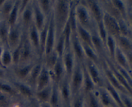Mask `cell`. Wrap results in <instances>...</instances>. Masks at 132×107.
Masks as SVG:
<instances>
[{
  "label": "cell",
  "instance_id": "obj_1",
  "mask_svg": "<svg viewBox=\"0 0 132 107\" xmlns=\"http://www.w3.org/2000/svg\"><path fill=\"white\" fill-rule=\"evenodd\" d=\"M67 0H59L55 3L53 15L55 22L56 32H62L68 20L72 3Z\"/></svg>",
  "mask_w": 132,
  "mask_h": 107
},
{
  "label": "cell",
  "instance_id": "obj_2",
  "mask_svg": "<svg viewBox=\"0 0 132 107\" xmlns=\"http://www.w3.org/2000/svg\"><path fill=\"white\" fill-rule=\"evenodd\" d=\"M83 79V67L82 65H81V63L76 61L74 68L69 79L72 97L82 92Z\"/></svg>",
  "mask_w": 132,
  "mask_h": 107
},
{
  "label": "cell",
  "instance_id": "obj_3",
  "mask_svg": "<svg viewBox=\"0 0 132 107\" xmlns=\"http://www.w3.org/2000/svg\"><path fill=\"white\" fill-rule=\"evenodd\" d=\"M75 14L77 23L88 30L91 28L92 17L86 4L78 3L75 5Z\"/></svg>",
  "mask_w": 132,
  "mask_h": 107
},
{
  "label": "cell",
  "instance_id": "obj_4",
  "mask_svg": "<svg viewBox=\"0 0 132 107\" xmlns=\"http://www.w3.org/2000/svg\"><path fill=\"white\" fill-rule=\"evenodd\" d=\"M56 28L55 26V22L54 19L53 13L50 14V18L49 19L48 29L47 37H46V45H45V55L46 57L48 56L54 51L55 48V43H56Z\"/></svg>",
  "mask_w": 132,
  "mask_h": 107
},
{
  "label": "cell",
  "instance_id": "obj_5",
  "mask_svg": "<svg viewBox=\"0 0 132 107\" xmlns=\"http://www.w3.org/2000/svg\"><path fill=\"white\" fill-rule=\"evenodd\" d=\"M103 22L108 35H110L115 38L121 36L118 21L107 12H104Z\"/></svg>",
  "mask_w": 132,
  "mask_h": 107
},
{
  "label": "cell",
  "instance_id": "obj_6",
  "mask_svg": "<svg viewBox=\"0 0 132 107\" xmlns=\"http://www.w3.org/2000/svg\"><path fill=\"white\" fill-rule=\"evenodd\" d=\"M63 79L64 81H61L59 83L60 86H59L61 98L63 102V106L70 107L72 95L70 86V80L67 77H64Z\"/></svg>",
  "mask_w": 132,
  "mask_h": 107
},
{
  "label": "cell",
  "instance_id": "obj_7",
  "mask_svg": "<svg viewBox=\"0 0 132 107\" xmlns=\"http://www.w3.org/2000/svg\"><path fill=\"white\" fill-rule=\"evenodd\" d=\"M23 38L21 37V32L19 24H15L14 27L9 28V35H8V46L9 48L13 49L17 47L20 44Z\"/></svg>",
  "mask_w": 132,
  "mask_h": 107
},
{
  "label": "cell",
  "instance_id": "obj_8",
  "mask_svg": "<svg viewBox=\"0 0 132 107\" xmlns=\"http://www.w3.org/2000/svg\"><path fill=\"white\" fill-rule=\"evenodd\" d=\"M72 49V52L74 55L76 60L77 62L81 63V61H83L85 58V52H84L81 40L77 36V34L74 33L72 34L71 39V50Z\"/></svg>",
  "mask_w": 132,
  "mask_h": 107
},
{
  "label": "cell",
  "instance_id": "obj_9",
  "mask_svg": "<svg viewBox=\"0 0 132 107\" xmlns=\"http://www.w3.org/2000/svg\"><path fill=\"white\" fill-rule=\"evenodd\" d=\"M52 75L49 70L45 66H43L41 72L36 83V92L40 91L50 86Z\"/></svg>",
  "mask_w": 132,
  "mask_h": 107
},
{
  "label": "cell",
  "instance_id": "obj_10",
  "mask_svg": "<svg viewBox=\"0 0 132 107\" xmlns=\"http://www.w3.org/2000/svg\"><path fill=\"white\" fill-rule=\"evenodd\" d=\"M75 59H76V58H75L74 55H73L72 51H71V50L66 51L63 55V57H62L64 72L67 74L66 77L68 79H70V78L71 75H72L73 68H74L75 64H76Z\"/></svg>",
  "mask_w": 132,
  "mask_h": 107
},
{
  "label": "cell",
  "instance_id": "obj_11",
  "mask_svg": "<svg viewBox=\"0 0 132 107\" xmlns=\"http://www.w3.org/2000/svg\"><path fill=\"white\" fill-rule=\"evenodd\" d=\"M34 3H32L33 9L34 18L33 23L39 31H41L45 27V15L43 14L39 6L37 1H34Z\"/></svg>",
  "mask_w": 132,
  "mask_h": 107
},
{
  "label": "cell",
  "instance_id": "obj_12",
  "mask_svg": "<svg viewBox=\"0 0 132 107\" xmlns=\"http://www.w3.org/2000/svg\"><path fill=\"white\" fill-rule=\"evenodd\" d=\"M85 2L86 3V4L88 8L92 17L93 19H95L96 23L103 21L104 12H103L101 6L98 3V1L89 0V1H86Z\"/></svg>",
  "mask_w": 132,
  "mask_h": 107
},
{
  "label": "cell",
  "instance_id": "obj_13",
  "mask_svg": "<svg viewBox=\"0 0 132 107\" xmlns=\"http://www.w3.org/2000/svg\"><path fill=\"white\" fill-rule=\"evenodd\" d=\"M32 45L28 37L25 38V39H23L19 64H23L29 61L32 56Z\"/></svg>",
  "mask_w": 132,
  "mask_h": 107
},
{
  "label": "cell",
  "instance_id": "obj_14",
  "mask_svg": "<svg viewBox=\"0 0 132 107\" xmlns=\"http://www.w3.org/2000/svg\"><path fill=\"white\" fill-rule=\"evenodd\" d=\"M29 31V39L32 46H33L37 53L40 54V37H39V31L37 29L34 23L30 26L28 28Z\"/></svg>",
  "mask_w": 132,
  "mask_h": 107
},
{
  "label": "cell",
  "instance_id": "obj_15",
  "mask_svg": "<svg viewBox=\"0 0 132 107\" xmlns=\"http://www.w3.org/2000/svg\"><path fill=\"white\" fill-rule=\"evenodd\" d=\"M104 72H105L106 76L107 77V81L109 82V83L114 88H116L119 92L121 93V94H126V95H130L128 94V92L124 88L123 86L119 83L118 80H117V78L115 77L114 74H113V72H112V70L110 69L109 67H108V68H107V67H104Z\"/></svg>",
  "mask_w": 132,
  "mask_h": 107
},
{
  "label": "cell",
  "instance_id": "obj_16",
  "mask_svg": "<svg viewBox=\"0 0 132 107\" xmlns=\"http://www.w3.org/2000/svg\"><path fill=\"white\" fill-rule=\"evenodd\" d=\"M85 66L95 85H99L101 83V77L99 69L96 67L95 63L88 60L86 65Z\"/></svg>",
  "mask_w": 132,
  "mask_h": 107
},
{
  "label": "cell",
  "instance_id": "obj_17",
  "mask_svg": "<svg viewBox=\"0 0 132 107\" xmlns=\"http://www.w3.org/2000/svg\"><path fill=\"white\" fill-rule=\"evenodd\" d=\"M52 77L54 78L55 83L59 84L60 81H62V79L64 78L63 75L65 72H64V66H63L62 58H58L57 61L55 64H54V67L52 69Z\"/></svg>",
  "mask_w": 132,
  "mask_h": 107
},
{
  "label": "cell",
  "instance_id": "obj_18",
  "mask_svg": "<svg viewBox=\"0 0 132 107\" xmlns=\"http://www.w3.org/2000/svg\"><path fill=\"white\" fill-rule=\"evenodd\" d=\"M108 67L110 68V69L112 70V72H113V73L114 74L115 77L117 78V79L118 80V81L119 82V83L123 86L124 88L128 92L129 95L132 97V88L130 86V85H129L128 83L126 81V80L124 78L123 76L120 73V72L117 70V69L116 68V66L113 65L112 63L110 62H108Z\"/></svg>",
  "mask_w": 132,
  "mask_h": 107
},
{
  "label": "cell",
  "instance_id": "obj_19",
  "mask_svg": "<svg viewBox=\"0 0 132 107\" xmlns=\"http://www.w3.org/2000/svg\"><path fill=\"white\" fill-rule=\"evenodd\" d=\"M97 95L101 107H118L105 88L101 89Z\"/></svg>",
  "mask_w": 132,
  "mask_h": 107
},
{
  "label": "cell",
  "instance_id": "obj_20",
  "mask_svg": "<svg viewBox=\"0 0 132 107\" xmlns=\"http://www.w3.org/2000/svg\"><path fill=\"white\" fill-rule=\"evenodd\" d=\"M34 65L35 64L31 63L26 64L25 65H24V64H22L20 66L18 65V67L14 70L15 76L21 80H24L25 79L28 78L31 71H32Z\"/></svg>",
  "mask_w": 132,
  "mask_h": 107
},
{
  "label": "cell",
  "instance_id": "obj_21",
  "mask_svg": "<svg viewBox=\"0 0 132 107\" xmlns=\"http://www.w3.org/2000/svg\"><path fill=\"white\" fill-rule=\"evenodd\" d=\"M76 34L81 40L82 43L88 45L94 48L92 43V36L91 33L88 30L82 27L79 24L77 23V28H76Z\"/></svg>",
  "mask_w": 132,
  "mask_h": 107
},
{
  "label": "cell",
  "instance_id": "obj_22",
  "mask_svg": "<svg viewBox=\"0 0 132 107\" xmlns=\"http://www.w3.org/2000/svg\"><path fill=\"white\" fill-rule=\"evenodd\" d=\"M21 14L22 16L23 24L25 28H28L33 23L34 13L33 9H32V4L28 3L27 7L24 9V10Z\"/></svg>",
  "mask_w": 132,
  "mask_h": 107
},
{
  "label": "cell",
  "instance_id": "obj_23",
  "mask_svg": "<svg viewBox=\"0 0 132 107\" xmlns=\"http://www.w3.org/2000/svg\"><path fill=\"white\" fill-rule=\"evenodd\" d=\"M52 86H48L45 88L38 92H35L34 97L38 103H46L50 101L52 94Z\"/></svg>",
  "mask_w": 132,
  "mask_h": 107
},
{
  "label": "cell",
  "instance_id": "obj_24",
  "mask_svg": "<svg viewBox=\"0 0 132 107\" xmlns=\"http://www.w3.org/2000/svg\"><path fill=\"white\" fill-rule=\"evenodd\" d=\"M14 86L18 93H20L23 96L28 99H32L34 97L35 93L33 92L30 86L21 82L14 83Z\"/></svg>",
  "mask_w": 132,
  "mask_h": 107
},
{
  "label": "cell",
  "instance_id": "obj_25",
  "mask_svg": "<svg viewBox=\"0 0 132 107\" xmlns=\"http://www.w3.org/2000/svg\"><path fill=\"white\" fill-rule=\"evenodd\" d=\"M114 60L117 62V65L119 66L121 68L128 71L130 70V66L128 63L127 58L125 53L117 46L116 49Z\"/></svg>",
  "mask_w": 132,
  "mask_h": 107
},
{
  "label": "cell",
  "instance_id": "obj_26",
  "mask_svg": "<svg viewBox=\"0 0 132 107\" xmlns=\"http://www.w3.org/2000/svg\"><path fill=\"white\" fill-rule=\"evenodd\" d=\"M118 46L125 54L132 52V42L127 36H119L117 37Z\"/></svg>",
  "mask_w": 132,
  "mask_h": 107
},
{
  "label": "cell",
  "instance_id": "obj_27",
  "mask_svg": "<svg viewBox=\"0 0 132 107\" xmlns=\"http://www.w3.org/2000/svg\"><path fill=\"white\" fill-rule=\"evenodd\" d=\"M84 72L83 85H82V92L85 94L94 91L95 88V84L93 82L92 79L90 77V75L88 73L85 65H82Z\"/></svg>",
  "mask_w": 132,
  "mask_h": 107
},
{
  "label": "cell",
  "instance_id": "obj_28",
  "mask_svg": "<svg viewBox=\"0 0 132 107\" xmlns=\"http://www.w3.org/2000/svg\"><path fill=\"white\" fill-rule=\"evenodd\" d=\"M105 89L107 90L108 94H110V95L111 97L112 98V99H113V101L115 102V103H116V105H117V106L124 107L123 104H122V101H121L120 92H119L116 88H114L109 83V82H108L107 80L106 81Z\"/></svg>",
  "mask_w": 132,
  "mask_h": 107
},
{
  "label": "cell",
  "instance_id": "obj_29",
  "mask_svg": "<svg viewBox=\"0 0 132 107\" xmlns=\"http://www.w3.org/2000/svg\"><path fill=\"white\" fill-rule=\"evenodd\" d=\"M21 1H15L14 3V6L12 9L11 12L10 13L9 18L7 19L8 24L9 27H14L15 25L18 21V15L19 14V6H20Z\"/></svg>",
  "mask_w": 132,
  "mask_h": 107
},
{
  "label": "cell",
  "instance_id": "obj_30",
  "mask_svg": "<svg viewBox=\"0 0 132 107\" xmlns=\"http://www.w3.org/2000/svg\"><path fill=\"white\" fill-rule=\"evenodd\" d=\"M85 103L87 107H101L98 95L94 91L85 94Z\"/></svg>",
  "mask_w": 132,
  "mask_h": 107
},
{
  "label": "cell",
  "instance_id": "obj_31",
  "mask_svg": "<svg viewBox=\"0 0 132 107\" xmlns=\"http://www.w3.org/2000/svg\"><path fill=\"white\" fill-rule=\"evenodd\" d=\"M92 36V43L94 47V49L96 52L97 54H101L103 51V48L104 47V45L103 41L99 37L97 32H94L91 34Z\"/></svg>",
  "mask_w": 132,
  "mask_h": 107
},
{
  "label": "cell",
  "instance_id": "obj_32",
  "mask_svg": "<svg viewBox=\"0 0 132 107\" xmlns=\"http://www.w3.org/2000/svg\"><path fill=\"white\" fill-rule=\"evenodd\" d=\"M9 27L6 20L3 19L0 21V40L1 43H3L8 46V35L9 32Z\"/></svg>",
  "mask_w": 132,
  "mask_h": 107
},
{
  "label": "cell",
  "instance_id": "obj_33",
  "mask_svg": "<svg viewBox=\"0 0 132 107\" xmlns=\"http://www.w3.org/2000/svg\"><path fill=\"white\" fill-rule=\"evenodd\" d=\"M55 49L54 51L57 53L59 57L62 58L64 52H65V39H64V35L62 33L59 34L58 39L55 45Z\"/></svg>",
  "mask_w": 132,
  "mask_h": 107
},
{
  "label": "cell",
  "instance_id": "obj_34",
  "mask_svg": "<svg viewBox=\"0 0 132 107\" xmlns=\"http://www.w3.org/2000/svg\"><path fill=\"white\" fill-rule=\"evenodd\" d=\"M49 20L45 23V27L39 32V37H40V54L43 55L45 53V45H46V37H47L48 29Z\"/></svg>",
  "mask_w": 132,
  "mask_h": 107
},
{
  "label": "cell",
  "instance_id": "obj_35",
  "mask_svg": "<svg viewBox=\"0 0 132 107\" xmlns=\"http://www.w3.org/2000/svg\"><path fill=\"white\" fill-rule=\"evenodd\" d=\"M82 47H83L84 52H85V57H87L88 59L90 61H92L93 63H97L99 59H98L97 54L96 53V52L95 51L93 48H92L91 46H88V45L85 43H82Z\"/></svg>",
  "mask_w": 132,
  "mask_h": 107
},
{
  "label": "cell",
  "instance_id": "obj_36",
  "mask_svg": "<svg viewBox=\"0 0 132 107\" xmlns=\"http://www.w3.org/2000/svg\"><path fill=\"white\" fill-rule=\"evenodd\" d=\"M84 105H85V94L82 92H81L72 97L70 107H84Z\"/></svg>",
  "mask_w": 132,
  "mask_h": 107
},
{
  "label": "cell",
  "instance_id": "obj_37",
  "mask_svg": "<svg viewBox=\"0 0 132 107\" xmlns=\"http://www.w3.org/2000/svg\"><path fill=\"white\" fill-rule=\"evenodd\" d=\"M106 46L108 47V52H109L110 55L112 59L114 60L115 58V53H116V49L117 48L116 45V41L115 39V37L110 35H108L106 39Z\"/></svg>",
  "mask_w": 132,
  "mask_h": 107
},
{
  "label": "cell",
  "instance_id": "obj_38",
  "mask_svg": "<svg viewBox=\"0 0 132 107\" xmlns=\"http://www.w3.org/2000/svg\"><path fill=\"white\" fill-rule=\"evenodd\" d=\"M1 63L5 69L9 67L12 63V52L7 48L3 49L1 55Z\"/></svg>",
  "mask_w": 132,
  "mask_h": 107
},
{
  "label": "cell",
  "instance_id": "obj_39",
  "mask_svg": "<svg viewBox=\"0 0 132 107\" xmlns=\"http://www.w3.org/2000/svg\"><path fill=\"white\" fill-rule=\"evenodd\" d=\"M42 67L43 65L41 64H40V63L35 64L34 67H33V68H32V71L30 72V74L29 77H28L30 84H32V85H36L39 75L41 69H42Z\"/></svg>",
  "mask_w": 132,
  "mask_h": 107
},
{
  "label": "cell",
  "instance_id": "obj_40",
  "mask_svg": "<svg viewBox=\"0 0 132 107\" xmlns=\"http://www.w3.org/2000/svg\"><path fill=\"white\" fill-rule=\"evenodd\" d=\"M14 3H15L14 1H5V3L0 9L1 14L5 18V19H4L5 20L7 21L10 12H11L13 6H14Z\"/></svg>",
  "mask_w": 132,
  "mask_h": 107
},
{
  "label": "cell",
  "instance_id": "obj_41",
  "mask_svg": "<svg viewBox=\"0 0 132 107\" xmlns=\"http://www.w3.org/2000/svg\"><path fill=\"white\" fill-rule=\"evenodd\" d=\"M110 2L112 5L117 9V11L120 13L122 19H126L127 14H126V9L125 3L120 0H113V1H111Z\"/></svg>",
  "mask_w": 132,
  "mask_h": 107
},
{
  "label": "cell",
  "instance_id": "obj_42",
  "mask_svg": "<svg viewBox=\"0 0 132 107\" xmlns=\"http://www.w3.org/2000/svg\"><path fill=\"white\" fill-rule=\"evenodd\" d=\"M12 96L0 91V107H11Z\"/></svg>",
  "mask_w": 132,
  "mask_h": 107
},
{
  "label": "cell",
  "instance_id": "obj_43",
  "mask_svg": "<svg viewBox=\"0 0 132 107\" xmlns=\"http://www.w3.org/2000/svg\"><path fill=\"white\" fill-rule=\"evenodd\" d=\"M0 91L9 94L12 97L17 95L18 93L14 86H12L9 83L3 82H0Z\"/></svg>",
  "mask_w": 132,
  "mask_h": 107
},
{
  "label": "cell",
  "instance_id": "obj_44",
  "mask_svg": "<svg viewBox=\"0 0 132 107\" xmlns=\"http://www.w3.org/2000/svg\"><path fill=\"white\" fill-rule=\"evenodd\" d=\"M39 6L45 15L51 13L52 1L49 0H40L37 1Z\"/></svg>",
  "mask_w": 132,
  "mask_h": 107
},
{
  "label": "cell",
  "instance_id": "obj_45",
  "mask_svg": "<svg viewBox=\"0 0 132 107\" xmlns=\"http://www.w3.org/2000/svg\"><path fill=\"white\" fill-rule=\"evenodd\" d=\"M97 30H98L97 31V32L99 37H101V39L102 41H103L104 46H106L108 33H107L106 30V28L105 27H104V23H103V21H100L99 23H97Z\"/></svg>",
  "mask_w": 132,
  "mask_h": 107
},
{
  "label": "cell",
  "instance_id": "obj_46",
  "mask_svg": "<svg viewBox=\"0 0 132 107\" xmlns=\"http://www.w3.org/2000/svg\"><path fill=\"white\" fill-rule=\"evenodd\" d=\"M46 57V66L45 67L48 68V69H52L54 67V64H55L56 61H57L59 56L57 54V53L55 51L53 52L51 54L48 55V56Z\"/></svg>",
  "mask_w": 132,
  "mask_h": 107
},
{
  "label": "cell",
  "instance_id": "obj_47",
  "mask_svg": "<svg viewBox=\"0 0 132 107\" xmlns=\"http://www.w3.org/2000/svg\"><path fill=\"white\" fill-rule=\"evenodd\" d=\"M22 41L23 39L21 41L20 44L17 46L14 49L13 52H12V63L18 65L19 62V58H20V54H21V49L22 46Z\"/></svg>",
  "mask_w": 132,
  "mask_h": 107
},
{
  "label": "cell",
  "instance_id": "obj_48",
  "mask_svg": "<svg viewBox=\"0 0 132 107\" xmlns=\"http://www.w3.org/2000/svg\"><path fill=\"white\" fill-rule=\"evenodd\" d=\"M117 21H118L120 33H121V36H127V37H128V36L129 30L127 25H126V23H125V20H124L123 19H120Z\"/></svg>",
  "mask_w": 132,
  "mask_h": 107
},
{
  "label": "cell",
  "instance_id": "obj_49",
  "mask_svg": "<svg viewBox=\"0 0 132 107\" xmlns=\"http://www.w3.org/2000/svg\"><path fill=\"white\" fill-rule=\"evenodd\" d=\"M120 95H121V101H122L124 107H132L131 97L126 94H121V93H120Z\"/></svg>",
  "mask_w": 132,
  "mask_h": 107
},
{
  "label": "cell",
  "instance_id": "obj_50",
  "mask_svg": "<svg viewBox=\"0 0 132 107\" xmlns=\"http://www.w3.org/2000/svg\"><path fill=\"white\" fill-rule=\"evenodd\" d=\"M125 55H126V58H127L128 63L129 66H130V67L132 68V52L127 53V54H125Z\"/></svg>",
  "mask_w": 132,
  "mask_h": 107
},
{
  "label": "cell",
  "instance_id": "obj_51",
  "mask_svg": "<svg viewBox=\"0 0 132 107\" xmlns=\"http://www.w3.org/2000/svg\"><path fill=\"white\" fill-rule=\"evenodd\" d=\"M39 107H52L51 106V104H50L49 102H46V103H38Z\"/></svg>",
  "mask_w": 132,
  "mask_h": 107
},
{
  "label": "cell",
  "instance_id": "obj_52",
  "mask_svg": "<svg viewBox=\"0 0 132 107\" xmlns=\"http://www.w3.org/2000/svg\"><path fill=\"white\" fill-rule=\"evenodd\" d=\"M5 69H4V68H2L0 67V79L3 78V77L5 76Z\"/></svg>",
  "mask_w": 132,
  "mask_h": 107
},
{
  "label": "cell",
  "instance_id": "obj_53",
  "mask_svg": "<svg viewBox=\"0 0 132 107\" xmlns=\"http://www.w3.org/2000/svg\"><path fill=\"white\" fill-rule=\"evenodd\" d=\"M3 48L1 46H0V67L2 68H4L3 67L2 65V63H1V55H2V53H3ZM5 69V68H4Z\"/></svg>",
  "mask_w": 132,
  "mask_h": 107
},
{
  "label": "cell",
  "instance_id": "obj_54",
  "mask_svg": "<svg viewBox=\"0 0 132 107\" xmlns=\"http://www.w3.org/2000/svg\"><path fill=\"white\" fill-rule=\"evenodd\" d=\"M31 107H39V106L38 103L36 101H34L33 103H32V104H31Z\"/></svg>",
  "mask_w": 132,
  "mask_h": 107
},
{
  "label": "cell",
  "instance_id": "obj_55",
  "mask_svg": "<svg viewBox=\"0 0 132 107\" xmlns=\"http://www.w3.org/2000/svg\"><path fill=\"white\" fill-rule=\"evenodd\" d=\"M4 3H5V0H0V9L2 6V5H3Z\"/></svg>",
  "mask_w": 132,
  "mask_h": 107
},
{
  "label": "cell",
  "instance_id": "obj_56",
  "mask_svg": "<svg viewBox=\"0 0 132 107\" xmlns=\"http://www.w3.org/2000/svg\"><path fill=\"white\" fill-rule=\"evenodd\" d=\"M130 23H131V28H132V14L130 15Z\"/></svg>",
  "mask_w": 132,
  "mask_h": 107
},
{
  "label": "cell",
  "instance_id": "obj_57",
  "mask_svg": "<svg viewBox=\"0 0 132 107\" xmlns=\"http://www.w3.org/2000/svg\"><path fill=\"white\" fill-rule=\"evenodd\" d=\"M84 107H87V106H86V104H85V105H84Z\"/></svg>",
  "mask_w": 132,
  "mask_h": 107
},
{
  "label": "cell",
  "instance_id": "obj_58",
  "mask_svg": "<svg viewBox=\"0 0 132 107\" xmlns=\"http://www.w3.org/2000/svg\"><path fill=\"white\" fill-rule=\"evenodd\" d=\"M1 43V40H0V44ZM0 46H1V45H0Z\"/></svg>",
  "mask_w": 132,
  "mask_h": 107
},
{
  "label": "cell",
  "instance_id": "obj_59",
  "mask_svg": "<svg viewBox=\"0 0 132 107\" xmlns=\"http://www.w3.org/2000/svg\"><path fill=\"white\" fill-rule=\"evenodd\" d=\"M63 107H67V106H63Z\"/></svg>",
  "mask_w": 132,
  "mask_h": 107
},
{
  "label": "cell",
  "instance_id": "obj_60",
  "mask_svg": "<svg viewBox=\"0 0 132 107\" xmlns=\"http://www.w3.org/2000/svg\"><path fill=\"white\" fill-rule=\"evenodd\" d=\"M0 21H1V20H0Z\"/></svg>",
  "mask_w": 132,
  "mask_h": 107
}]
</instances>
